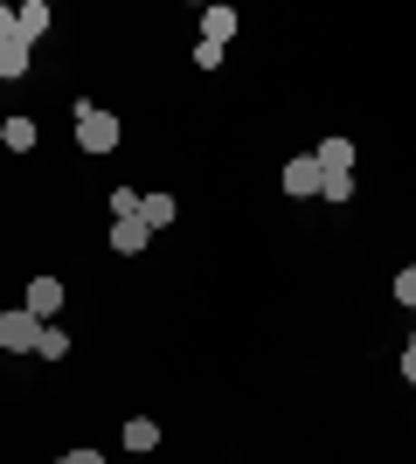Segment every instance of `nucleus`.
I'll return each instance as SVG.
<instances>
[{
	"label": "nucleus",
	"mask_w": 416,
	"mask_h": 464,
	"mask_svg": "<svg viewBox=\"0 0 416 464\" xmlns=\"http://www.w3.org/2000/svg\"><path fill=\"white\" fill-rule=\"evenodd\" d=\"M77 146L83 153H111L119 146V118L98 111V104H77Z\"/></svg>",
	"instance_id": "f257e3e1"
},
{
	"label": "nucleus",
	"mask_w": 416,
	"mask_h": 464,
	"mask_svg": "<svg viewBox=\"0 0 416 464\" xmlns=\"http://www.w3.org/2000/svg\"><path fill=\"white\" fill-rule=\"evenodd\" d=\"M35 340H42V319H35V312H0V347H7V353H35Z\"/></svg>",
	"instance_id": "f03ea898"
},
{
	"label": "nucleus",
	"mask_w": 416,
	"mask_h": 464,
	"mask_svg": "<svg viewBox=\"0 0 416 464\" xmlns=\"http://www.w3.org/2000/svg\"><path fill=\"white\" fill-rule=\"evenodd\" d=\"M21 312H35L42 326H49V319L63 312V285H56V277H35V285L21 291Z\"/></svg>",
	"instance_id": "7ed1b4c3"
},
{
	"label": "nucleus",
	"mask_w": 416,
	"mask_h": 464,
	"mask_svg": "<svg viewBox=\"0 0 416 464\" xmlns=\"http://www.w3.org/2000/svg\"><path fill=\"white\" fill-rule=\"evenodd\" d=\"M104 243H111V250H119V256H139V250H146V243H153V229H146L139 215H125V222H111V236H104Z\"/></svg>",
	"instance_id": "20e7f679"
},
{
	"label": "nucleus",
	"mask_w": 416,
	"mask_h": 464,
	"mask_svg": "<svg viewBox=\"0 0 416 464\" xmlns=\"http://www.w3.org/2000/svg\"><path fill=\"white\" fill-rule=\"evenodd\" d=\"M319 174H354V139H319Z\"/></svg>",
	"instance_id": "39448f33"
},
{
	"label": "nucleus",
	"mask_w": 416,
	"mask_h": 464,
	"mask_svg": "<svg viewBox=\"0 0 416 464\" xmlns=\"http://www.w3.org/2000/svg\"><path fill=\"white\" fill-rule=\"evenodd\" d=\"M28 56H35V42H21V28L7 42H0V77L15 83V77H28Z\"/></svg>",
	"instance_id": "423d86ee"
},
{
	"label": "nucleus",
	"mask_w": 416,
	"mask_h": 464,
	"mask_svg": "<svg viewBox=\"0 0 416 464\" xmlns=\"http://www.w3.org/2000/svg\"><path fill=\"white\" fill-rule=\"evenodd\" d=\"M15 28H21V42H42V35H49V0H21Z\"/></svg>",
	"instance_id": "0eeeda50"
},
{
	"label": "nucleus",
	"mask_w": 416,
	"mask_h": 464,
	"mask_svg": "<svg viewBox=\"0 0 416 464\" xmlns=\"http://www.w3.org/2000/svg\"><path fill=\"white\" fill-rule=\"evenodd\" d=\"M285 194H319V160H313V153L285 167Z\"/></svg>",
	"instance_id": "6e6552de"
},
{
	"label": "nucleus",
	"mask_w": 416,
	"mask_h": 464,
	"mask_svg": "<svg viewBox=\"0 0 416 464\" xmlns=\"http://www.w3.org/2000/svg\"><path fill=\"white\" fill-rule=\"evenodd\" d=\"M174 215H180V201H174V194H146V201H139V222H146V229H167Z\"/></svg>",
	"instance_id": "1a4fd4ad"
},
{
	"label": "nucleus",
	"mask_w": 416,
	"mask_h": 464,
	"mask_svg": "<svg viewBox=\"0 0 416 464\" xmlns=\"http://www.w3.org/2000/svg\"><path fill=\"white\" fill-rule=\"evenodd\" d=\"M229 35H237V7H208V14H201V42H216V49H222Z\"/></svg>",
	"instance_id": "9d476101"
},
{
	"label": "nucleus",
	"mask_w": 416,
	"mask_h": 464,
	"mask_svg": "<svg viewBox=\"0 0 416 464\" xmlns=\"http://www.w3.org/2000/svg\"><path fill=\"white\" fill-rule=\"evenodd\" d=\"M0 146H7V153H28V146H35V118H7V125H0Z\"/></svg>",
	"instance_id": "9b49d317"
},
{
	"label": "nucleus",
	"mask_w": 416,
	"mask_h": 464,
	"mask_svg": "<svg viewBox=\"0 0 416 464\" xmlns=\"http://www.w3.org/2000/svg\"><path fill=\"white\" fill-rule=\"evenodd\" d=\"M160 444V423L153 416H132V423H125V450H153Z\"/></svg>",
	"instance_id": "f8f14e48"
},
{
	"label": "nucleus",
	"mask_w": 416,
	"mask_h": 464,
	"mask_svg": "<svg viewBox=\"0 0 416 464\" xmlns=\"http://www.w3.org/2000/svg\"><path fill=\"white\" fill-rule=\"evenodd\" d=\"M35 353H42V361H63V353H70V333H63V326H42Z\"/></svg>",
	"instance_id": "ddd939ff"
},
{
	"label": "nucleus",
	"mask_w": 416,
	"mask_h": 464,
	"mask_svg": "<svg viewBox=\"0 0 416 464\" xmlns=\"http://www.w3.org/2000/svg\"><path fill=\"white\" fill-rule=\"evenodd\" d=\"M319 194H326V201H347V194H354V174H319Z\"/></svg>",
	"instance_id": "4468645a"
},
{
	"label": "nucleus",
	"mask_w": 416,
	"mask_h": 464,
	"mask_svg": "<svg viewBox=\"0 0 416 464\" xmlns=\"http://www.w3.org/2000/svg\"><path fill=\"white\" fill-rule=\"evenodd\" d=\"M139 201H146V194H139V188H119V194H111V215H119V222H125V215H139Z\"/></svg>",
	"instance_id": "2eb2a0df"
},
{
	"label": "nucleus",
	"mask_w": 416,
	"mask_h": 464,
	"mask_svg": "<svg viewBox=\"0 0 416 464\" xmlns=\"http://www.w3.org/2000/svg\"><path fill=\"white\" fill-rule=\"evenodd\" d=\"M396 298L416 312V264H410V271H396Z\"/></svg>",
	"instance_id": "dca6fc26"
},
{
	"label": "nucleus",
	"mask_w": 416,
	"mask_h": 464,
	"mask_svg": "<svg viewBox=\"0 0 416 464\" xmlns=\"http://www.w3.org/2000/svg\"><path fill=\"white\" fill-rule=\"evenodd\" d=\"M56 464H104V458H98V450H63Z\"/></svg>",
	"instance_id": "f3484780"
},
{
	"label": "nucleus",
	"mask_w": 416,
	"mask_h": 464,
	"mask_svg": "<svg viewBox=\"0 0 416 464\" xmlns=\"http://www.w3.org/2000/svg\"><path fill=\"white\" fill-rule=\"evenodd\" d=\"M402 382L416 388V340H410V347H402Z\"/></svg>",
	"instance_id": "a211bd4d"
},
{
	"label": "nucleus",
	"mask_w": 416,
	"mask_h": 464,
	"mask_svg": "<svg viewBox=\"0 0 416 464\" xmlns=\"http://www.w3.org/2000/svg\"><path fill=\"white\" fill-rule=\"evenodd\" d=\"M15 35V7H7V0H0V42Z\"/></svg>",
	"instance_id": "6ab92c4d"
}]
</instances>
